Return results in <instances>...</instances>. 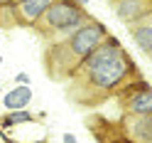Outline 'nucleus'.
I'll return each instance as SVG.
<instances>
[{
    "mask_svg": "<svg viewBox=\"0 0 152 143\" xmlns=\"http://www.w3.org/2000/svg\"><path fill=\"white\" fill-rule=\"evenodd\" d=\"M76 74H81L83 84L93 94H108L113 89L123 87L125 79L135 74V62L128 57V52L120 47L115 37H106L81 62Z\"/></svg>",
    "mask_w": 152,
    "mask_h": 143,
    "instance_id": "nucleus-1",
    "label": "nucleus"
},
{
    "mask_svg": "<svg viewBox=\"0 0 152 143\" xmlns=\"http://www.w3.org/2000/svg\"><path fill=\"white\" fill-rule=\"evenodd\" d=\"M108 37V30L106 25H101L98 20H88L83 22L76 32H71L61 44H54L49 50V59H47V67L49 64H59V69H56L52 77L59 79V77H69V74H76V69L81 67V62L86 59V57L96 50V47Z\"/></svg>",
    "mask_w": 152,
    "mask_h": 143,
    "instance_id": "nucleus-2",
    "label": "nucleus"
},
{
    "mask_svg": "<svg viewBox=\"0 0 152 143\" xmlns=\"http://www.w3.org/2000/svg\"><path fill=\"white\" fill-rule=\"evenodd\" d=\"M86 20H88V15L74 0H54L47 7V13L42 15V20L37 22V30H42L44 35H59V37L66 40V37L71 32H76Z\"/></svg>",
    "mask_w": 152,
    "mask_h": 143,
    "instance_id": "nucleus-3",
    "label": "nucleus"
},
{
    "mask_svg": "<svg viewBox=\"0 0 152 143\" xmlns=\"http://www.w3.org/2000/svg\"><path fill=\"white\" fill-rule=\"evenodd\" d=\"M120 136L123 143H152V113H125Z\"/></svg>",
    "mask_w": 152,
    "mask_h": 143,
    "instance_id": "nucleus-4",
    "label": "nucleus"
},
{
    "mask_svg": "<svg viewBox=\"0 0 152 143\" xmlns=\"http://www.w3.org/2000/svg\"><path fill=\"white\" fill-rule=\"evenodd\" d=\"M125 113H152V89L145 82H132L123 89Z\"/></svg>",
    "mask_w": 152,
    "mask_h": 143,
    "instance_id": "nucleus-5",
    "label": "nucleus"
},
{
    "mask_svg": "<svg viewBox=\"0 0 152 143\" xmlns=\"http://www.w3.org/2000/svg\"><path fill=\"white\" fill-rule=\"evenodd\" d=\"M54 0H10V7H12V17L17 25H25V27H37V22L42 20V15L47 13Z\"/></svg>",
    "mask_w": 152,
    "mask_h": 143,
    "instance_id": "nucleus-6",
    "label": "nucleus"
},
{
    "mask_svg": "<svg viewBox=\"0 0 152 143\" xmlns=\"http://www.w3.org/2000/svg\"><path fill=\"white\" fill-rule=\"evenodd\" d=\"M115 15L128 25H137L152 17V0H115Z\"/></svg>",
    "mask_w": 152,
    "mask_h": 143,
    "instance_id": "nucleus-7",
    "label": "nucleus"
},
{
    "mask_svg": "<svg viewBox=\"0 0 152 143\" xmlns=\"http://www.w3.org/2000/svg\"><path fill=\"white\" fill-rule=\"evenodd\" d=\"M32 101V89L30 87H15L12 91L3 94V106L7 111H22Z\"/></svg>",
    "mask_w": 152,
    "mask_h": 143,
    "instance_id": "nucleus-8",
    "label": "nucleus"
},
{
    "mask_svg": "<svg viewBox=\"0 0 152 143\" xmlns=\"http://www.w3.org/2000/svg\"><path fill=\"white\" fill-rule=\"evenodd\" d=\"M130 30H132L135 44L145 54H152V17H147V20H142L137 25H130Z\"/></svg>",
    "mask_w": 152,
    "mask_h": 143,
    "instance_id": "nucleus-9",
    "label": "nucleus"
},
{
    "mask_svg": "<svg viewBox=\"0 0 152 143\" xmlns=\"http://www.w3.org/2000/svg\"><path fill=\"white\" fill-rule=\"evenodd\" d=\"M37 121L34 113H30L27 109L22 111H7L3 119H0V131H5V128H12V126H20V123H32Z\"/></svg>",
    "mask_w": 152,
    "mask_h": 143,
    "instance_id": "nucleus-10",
    "label": "nucleus"
},
{
    "mask_svg": "<svg viewBox=\"0 0 152 143\" xmlns=\"http://www.w3.org/2000/svg\"><path fill=\"white\" fill-rule=\"evenodd\" d=\"M30 74H27V72H20V74H15V84H17V87H30Z\"/></svg>",
    "mask_w": 152,
    "mask_h": 143,
    "instance_id": "nucleus-11",
    "label": "nucleus"
},
{
    "mask_svg": "<svg viewBox=\"0 0 152 143\" xmlns=\"http://www.w3.org/2000/svg\"><path fill=\"white\" fill-rule=\"evenodd\" d=\"M61 143H79V138H76L74 133H64V136H61Z\"/></svg>",
    "mask_w": 152,
    "mask_h": 143,
    "instance_id": "nucleus-12",
    "label": "nucleus"
},
{
    "mask_svg": "<svg viewBox=\"0 0 152 143\" xmlns=\"http://www.w3.org/2000/svg\"><path fill=\"white\" fill-rule=\"evenodd\" d=\"M74 3H76V5H81V7H83V5H88V0H74Z\"/></svg>",
    "mask_w": 152,
    "mask_h": 143,
    "instance_id": "nucleus-13",
    "label": "nucleus"
},
{
    "mask_svg": "<svg viewBox=\"0 0 152 143\" xmlns=\"http://www.w3.org/2000/svg\"><path fill=\"white\" fill-rule=\"evenodd\" d=\"M0 67H3V54H0Z\"/></svg>",
    "mask_w": 152,
    "mask_h": 143,
    "instance_id": "nucleus-14",
    "label": "nucleus"
},
{
    "mask_svg": "<svg viewBox=\"0 0 152 143\" xmlns=\"http://www.w3.org/2000/svg\"><path fill=\"white\" fill-rule=\"evenodd\" d=\"M0 99H3V87H0Z\"/></svg>",
    "mask_w": 152,
    "mask_h": 143,
    "instance_id": "nucleus-15",
    "label": "nucleus"
},
{
    "mask_svg": "<svg viewBox=\"0 0 152 143\" xmlns=\"http://www.w3.org/2000/svg\"><path fill=\"white\" fill-rule=\"evenodd\" d=\"M5 3H7V0H5Z\"/></svg>",
    "mask_w": 152,
    "mask_h": 143,
    "instance_id": "nucleus-16",
    "label": "nucleus"
}]
</instances>
